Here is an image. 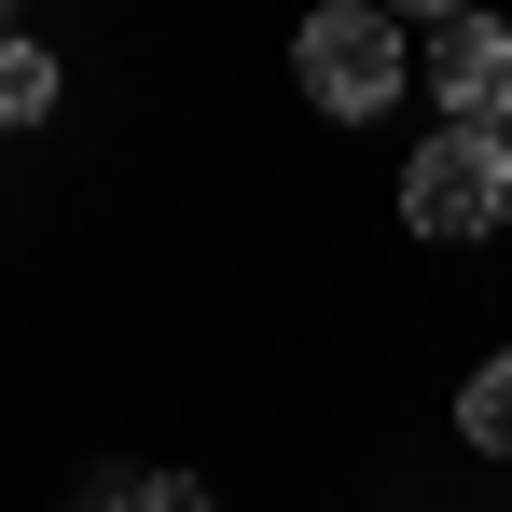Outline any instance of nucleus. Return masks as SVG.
I'll use <instances>...</instances> for the list:
<instances>
[{
	"mask_svg": "<svg viewBox=\"0 0 512 512\" xmlns=\"http://www.w3.org/2000/svg\"><path fill=\"white\" fill-rule=\"evenodd\" d=\"M402 70H416V42H402L374 0H319V14L291 28V84L319 97L333 125H374V111L402 97Z\"/></svg>",
	"mask_w": 512,
	"mask_h": 512,
	"instance_id": "1",
	"label": "nucleus"
},
{
	"mask_svg": "<svg viewBox=\"0 0 512 512\" xmlns=\"http://www.w3.org/2000/svg\"><path fill=\"white\" fill-rule=\"evenodd\" d=\"M402 222H416V236H499L512 222V139H485V125L416 139V153H402Z\"/></svg>",
	"mask_w": 512,
	"mask_h": 512,
	"instance_id": "2",
	"label": "nucleus"
},
{
	"mask_svg": "<svg viewBox=\"0 0 512 512\" xmlns=\"http://www.w3.org/2000/svg\"><path fill=\"white\" fill-rule=\"evenodd\" d=\"M416 56H429V84H443V111H457V125L512 139V28H499V14H429Z\"/></svg>",
	"mask_w": 512,
	"mask_h": 512,
	"instance_id": "3",
	"label": "nucleus"
},
{
	"mask_svg": "<svg viewBox=\"0 0 512 512\" xmlns=\"http://www.w3.org/2000/svg\"><path fill=\"white\" fill-rule=\"evenodd\" d=\"M457 443H485V457H512V346H485V360L457 374Z\"/></svg>",
	"mask_w": 512,
	"mask_h": 512,
	"instance_id": "4",
	"label": "nucleus"
},
{
	"mask_svg": "<svg viewBox=\"0 0 512 512\" xmlns=\"http://www.w3.org/2000/svg\"><path fill=\"white\" fill-rule=\"evenodd\" d=\"M97 512H208L194 471H125V485H97Z\"/></svg>",
	"mask_w": 512,
	"mask_h": 512,
	"instance_id": "5",
	"label": "nucleus"
}]
</instances>
